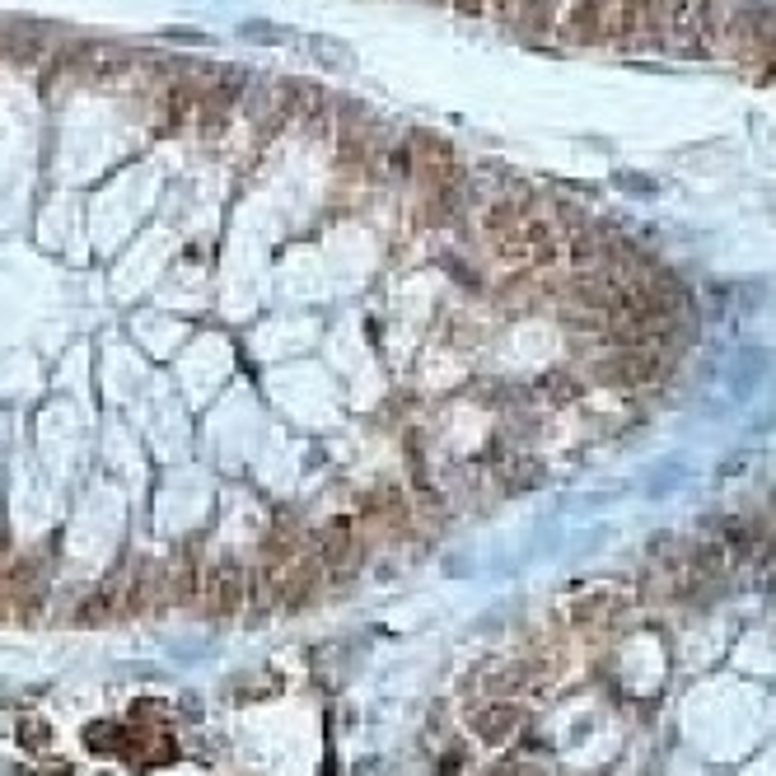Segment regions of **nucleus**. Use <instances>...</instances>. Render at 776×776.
Wrapping results in <instances>:
<instances>
[{
	"label": "nucleus",
	"instance_id": "1",
	"mask_svg": "<svg viewBox=\"0 0 776 776\" xmlns=\"http://www.w3.org/2000/svg\"><path fill=\"white\" fill-rule=\"evenodd\" d=\"M318 561L323 570H333V576H356L360 570V538L351 524H333L328 534L318 538Z\"/></svg>",
	"mask_w": 776,
	"mask_h": 776
},
{
	"label": "nucleus",
	"instance_id": "2",
	"mask_svg": "<svg viewBox=\"0 0 776 776\" xmlns=\"http://www.w3.org/2000/svg\"><path fill=\"white\" fill-rule=\"evenodd\" d=\"M594 375L603 379V384H618V388H632V384H650L660 375V365L650 360V351H622V356H612V360H599L594 365Z\"/></svg>",
	"mask_w": 776,
	"mask_h": 776
},
{
	"label": "nucleus",
	"instance_id": "3",
	"mask_svg": "<svg viewBox=\"0 0 776 776\" xmlns=\"http://www.w3.org/2000/svg\"><path fill=\"white\" fill-rule=\"evenodd\" d=\"M243 603V570L239 566H216L207 576V608L216 612V618H225V612H234Z\"/></svg>",
	"mask_w": 776,
	"mask_h": 776
},
{
	"label": "nucleus",
	"instance_id": "4",
	"mask_svg": "<svg viewBox=\"0 0 776 776\" xmlns=\"http://www.w3.org/2000/svg\"><path fill=\"white\" fill-rule=\"evenodd\" d=\"M519 720H524V711L519 707H492V711H482L477 716V739H486V744H505L510 734L519 729Z\"/></svg>",
	"mask_w": 776,
	"mask_h": 776
},
{
	"label": "nucleus",
	"instance_id": "5",
	"mask_svg": "<svg viewBox=\"0 0 776 776\" xmlns=\"http://www.w3.org/2000/svg\"><path fill=\"white\" fill-rule=\"evenodd\" d=\"M543 393H547L552 402H570V398L580 393V384L570 379V375H547V379H543Z\"/></svg>",
	"mask_w": 776,
	"mask_h": 776
},
{
	"label": "nucleus",
	"instance_id": "6",
	"mask_svg": "<svg viewBox=\"0 0 776 776\" xmlns=\"http://www.w3.org/2000/svg\"><path fill=\"white\" fill-rule=\"evenodd\" d=\"M599 10H603V0H585V5H580V33H594Z\"/></svg>",
	"mask_w": 776,
	"mask_h": 776
},
{
	"label": "nucleus",
	"instance_id": "7",
	"mask_svg": "<svg viewBox=\"0 0 776 776\" xmlns=\"http://www.w3.org/2000/svg\"><path fill=\"white\" fill-rule=\"evenodd\" d=\"M243 33H249V37H258V43H281V28H267V24H249V28H243Z\"/></svg>",
	"mask_w": 776,
	"mask_h": 776
}]
</instances>
